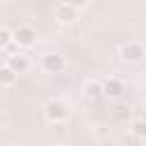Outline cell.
I'll return each mask as SVG.
<instances>
[{
    "label": "cell",
    "instance_id": "4",
    "mask_svg": "<svg viewBox=\"0 0 146 146\" xmlns=\"http://www.w3.org/2000/svg\"><path fill=\"white\" fill-rule=\"evenodd\" d=\"M52 16H55V21H57L59 25H75L78 18H80V9H75V7L68 5V2H59V5H55Z\"/></svg>",
    "mask_w": 146,
    "mask_h": 146
},
{
    "label": "cell",
    "instance_id": "16",
    "mask_svg": "<svg viewBox=\"0 0 146 146\" xmlns=\"http://www.w3.org/2000/svg\"><path fill=\"white\" fill-rule=\"evenodd\" d=\"M144 82H146V80H144Z\"/></svg>",
    "mask_w": 146,
    "mask_h": 146
},
{
    "label": "cell",
    "instance_id": "6",
    "mask_svg": "<svg viewBox=\"0 0 146 146\" xmlns=\"http://www.w3.org/2000/svg\"><path fill=\"white\" fill-rule=\"evenodd\" d=\"M123 91H125V82H123L121 78L110 75V78H105V80H103V94H105V98L116 100V98H121V96H123Z\"/></svg>",
    "mask_w": 146,
    "mask_h": 146
},
{
    "label": "cell",
    "instance_id": "10",
    "mask_svg": "<svg viewBox=\"0 0 146 146\" xmlns=\"http://www.w3.org/2000/svg\"><path fill=\"white\" fill-rule=\"evenodd\" d=\"M130 135L135 139H146V119H132L130 121Z\"/></svg>",
    "mask_w": 146,
    "mask_h": 146
},
{
    "label": "cell",
    "instance_id": "11",
    "mask_svg": "<svg viewBox=\"0 0 146 146\" xmlns=\"http://www.w3.org/2000/svg\"><path fill=\"white\" fill-rule=\"evenodd\" d=\"M14 43V30H9L7 25H0V50H7Z\"/></svg>",
    "mask_w": 146,
    "mask_h": 146
},
{
    "label": "cell",
    "instance_id": "7",
    "mask_svg": "<svg viewBox=\"0 0 146 146\" xmlns=\"http://www.w3.org/2000/svg\"><path fill=\"white\" fill-rule=\"evenodd\" d=\"M5 64H9V66H11V68H14L18 75H21V73H27V71L32 68V62H30V57H27L25 52H21V50H18V52H11V55H7V62H5Z\"/></svg>",
    "mask_w": 146,
    "mask_h": 146
},
{
    "label": "cell",
    "instance_id": "13",
    "mask_svg": "<svg viewBox=\"0 0 146 146\" xmlns=\"http://www.w3.org/2000/svg\"><path fill=\"white\" fill-rule=\"evenodd\" d=\"M52 128L57 130V135H66V121L64 123H52Z\"/></svg>",
    "mask_w": 146,
    "mask_h": 146
},
{
    "label": "cell",
    "instance_id": "15",
    "mask_svg": "<svg viewBox=\"0 0 146 146\" xmlns=\"http://www.w3.org/2000/svg\"><path fill=\"white\" fill-rule=\"evenodd\" d=\"M57 146H64V144H57Z\"/></svg>",
    "mask_w": 146,
    "mask_h": 146
},
{
    "label": "cell",
    "instance_id": "14",
    "mask_svg": "<svg viewBox=\"0 0 146 146\" xmlns=\"http://www.w3.org/2000/svg\"><path fill=\"white\" fill-rule=\"evenodd\" d=\"M5 125H7V114H5L2 110H0V130H2Z\"/></svg>",
    "mask_w": 146,
    "mask_h": 146
},
{
    "label": "cell",
    "instance_id": "1",
    "mask_svg": "<svg viewBox=\"0 0 146 146\" xmlns=\"http://www.w3.org/2000/svg\"><path fill=\"white\" fill-rule=\"evenodd\" d=\"M68 116H71V107H68L66 100H62V98L46 100V105H43V119L50 125L52 123H64V121H68Z\"/></svg>",
    "mask_w": 146,
    "mask_h": 146
},
{
    "label": "cell",
    "instance_id": "9",
    "mask_svg": "<svg viewBox=\"0 0 146 146\" xmlns=\"http://www.w3.org/2000/svg\"><path fill=\"white\" fill-rule=\"evenodd\" d=\"M16 82H18V73L9 64H2L0 66V87L11 89V87H16Z\"/></svg>",
    "mask_w": 146,
    "mask_h": 146
},
{
    "label": "cell",
    "instance_id": "8",
    "mask_svg": "<svg viewBox=\"0 0 146 146\" xmlns=\"http://www.w3.org/2000/svg\"><path fill=\"white\" fill-rule=\"evenodd\" d=\"M82 96L87 98V100H100L105 94H103V80H94V78H89V80H84V84H82Z\"/></svg>",
    "mask_w": 146,
    "mask_h": 146
},
{
    "label": "cell",
    "instance_id": "3",
    "mask_svg": "<svg viewBox=\"0 0 146 146\" xmlns=\"http://www.w3.org/2000/svg\"><path fill=\"white\" fill-rule=\"evenodd\" d=\"M41 71L43 73H64L66 71V66H68V62H66V57L62 55V52H46V55H41Z\"/></svg>",
    "mask_w": 146,
    "mask_h": 146
},
{
    "label": "cell",
    "instance_id": "5",
    "mask_svg": "<svg viewBox=\"0 0 146 146\" xmlns=\"http://www.w3.org/2000/svg\"><path fill=\"white\" fill-rule=\"evenodd\" d=\"M36 43V30L32 25H18L14 27V46L16 48H32Z\"/></svg>",
    "mask_w": 146,
    "mask_h": 146
},
{
    "label": "cell",
    "instance_id": "12",
    "mask_svg": "<svg viewBox=\"0 0 146 146\" xmlns=\"http://www.w3.org/2000/svg\"><path fill=\"white\" fill-rule=\"evenodd\" d=\"M62 2H68V5H73V7H75V9H80V11L89 5V0H62Z\"/></svg>",
    "mask_w": 146,
    "mask_h": 146
},
{
    "label": "cell",
    "instance_id": "2",
    "mask_svg": "<svg viewBox=\"0 0 146 146\" xmlns=\"http://www.w3.org/2000/svg\"><path fill=\"white\" fill-rule=\"evenodd\" d=\"M119 55L125 64H139V62L146 59V46L139 43V41H125L119 48Z\"/></svg>",
    "mask_w": 146,
    "mask_h": 146
}]
</instances>
